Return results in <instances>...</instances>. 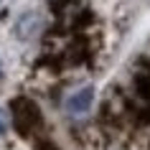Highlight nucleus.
Returning <instances> with one entry per match:
<instances>
[{"label": "nucleus", "instance_id": "2", "mask_svg": "<svg viewBox=\"0 0 150 150\" xmlns=\"http://www.w3.org/2000/svg\"><path fill=\"white\" fill-rule=\"evenodd\" d=\"M43 28V18H41V13H23V16L18 18V23H16V36L21 41H28L33 38L36 33Z\"/></svg>", "mask_w": 150, "mask_h": 150}, {"label": "nucleus", "instance_id": "3", "mask_svg": "<svg viewBox=\"0 0 150 150\" xmlns=\"http://www.w3.org/2000/svg\"><path fill=\"white\" fill-rule=\"evenodd\" d=\"M8 125H10V117H8V112L5 110H0V135L8 130Z\"/></svg>", "mask_w": 150, "mask_h": 150}, {"label": "nucleus", "instance_id": "1", "mask_svg": "<svg viewBox=\"0 0 150 150\" xmlns=\"http://www.w3.org/2000/svg\"><path fill=\"white\" fill-rule=\"evenodd\" d=\"M92 104H94V87H81L76 89V92H71L69 97H66V102H64V110H66V115H71V117H84L89 110H92Z\"/></svg>", "mask_w": 150, "mask_h": 150}]
</instances>
